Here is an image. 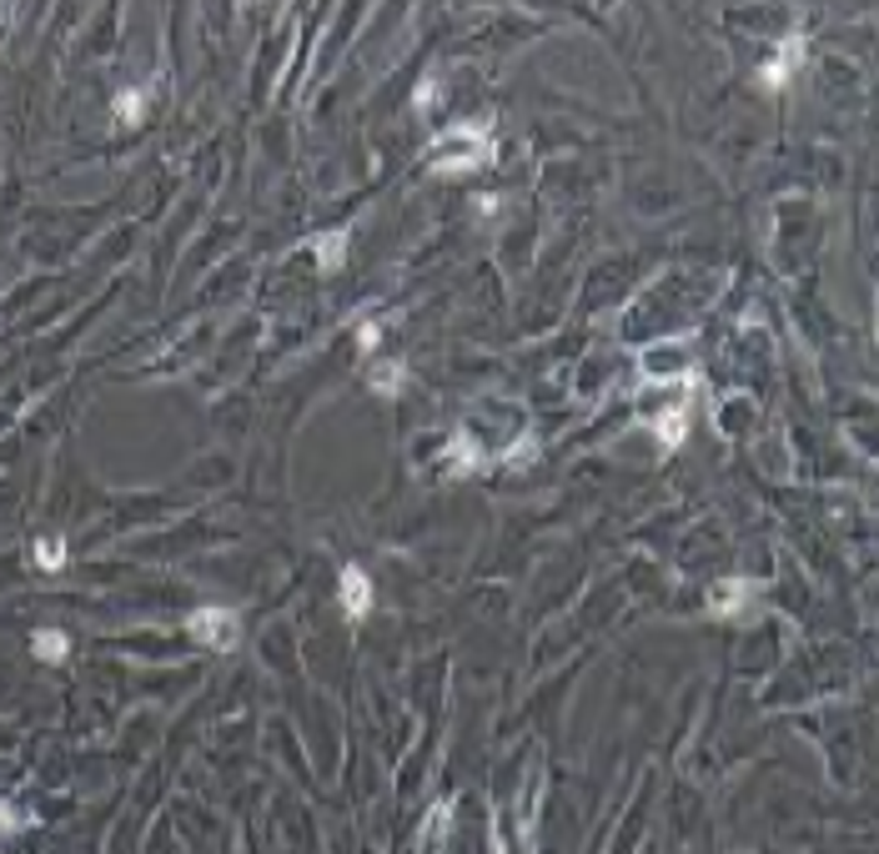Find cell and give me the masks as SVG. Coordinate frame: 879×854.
Wrapping results in <instances>:
<instances>
[{
	"label": "cell",
	"mask_w": 879,
	"mask_h": 854,
	"mask_svg": "<svg viewBox=\"0 0 879 854\" xmlns=\"http://www.w3.org/2000/svg\"><path fill=\"white\" fill-rule=\"evenodd\" d=\"M498 463H508V468H523V463H538V438H533V432H523V438H518V442H512V448H508V452H503Z\"/></svg>",
	"instance_id": "13"
},
{
	"label": "cell",
	"mask_w": 879,
	"mask_h": 854,
	"mask_svg": "<svg viewBox=\"0 0 879 854\" xmlns=\"http://www.w3.org/2000/svg\"><path fill=\"white\" fill-rule=\"evenodd\" d=\"M689 413H694V407H689V397H684V403L664 407V413H658V417H649V427H654V438L664 442L668 452H674V448H684V438H689Z\"/></svg>",
	"instance_id": "8"
},
{
	"label": "cell",
	"mask_w": 879,
	"mask_h": 854,
	"mask_svg": "<svg viewBox=\"0 0 879 854\" xmlns=\"http://www.w3.org/2000/svg\"><path fill=\"white\" fill-rule=\"evenodd\" d=\"M31 653H36L41 664H66V653H71V639L60 629H41L36 639H31Z\"/></svg>",
	"instance_id": "10"
},
{
	"label": "cell",
	"mask_w": 879,
	"mask_h": 854,
	"mask_svg": "<svg viewBox=\"0 0 879 854\" xmlns=\"http://www.w3.org/2000/svg\"><path fill=\"white\" fill-rule=\"evenodd\" d=\"M403 382H407L403 362H382V368H372V392H382V397H397Z\"/></svg>",
	"instance_id": "11"
},
{
	"label": "cell",
	"mask_w": 879,
	"mask_h": 854,
	"mask_svg": "<svg viewBox=\"0 0 879 854\" xmlns=\"http://www.w3.org/2000/svg\"><path fill=\"white\" fill-rule=\"evenodd\" d=\"M146 106H151V91H146V86H132V91H121L116 101H111V116H116L121 126H142Z\"/></svg>",
	"instance_id": "9"
},
{
	"label": "cell",
	"mask_w": 879,
	"mask_h": 854,
	"mask_svg": "<svg viewBox=\"0 0 879 854\" xmlns=\"http://www.w3.org/2000/svg\"><path fill=\"white\" fill-rule=\"evenodd\" d=\"M36 569L41 573H60V569H66V538H41V543H36Z\"/></svg>",
	"instance_id": "12"
},
{
	"label": "cell",
	"mask_w": 879,
	"mask_h": 854,
	"mask_svg": "<svg viewBox=\"0 0 879 854\" xmlns=\"http://www.w3.org/2000/svg\"><path fill=\"white\" fill-rule=\"evenodd\" d=\"M337 598H342V614L352 618V623H362V618L372 614V578L357 563H347L342 578H337Z\"/></svg>",
	"instance_id": "6"
},
{
	"label": "cell",
	"mask_w": 879,
	"mask_h": 854,
	"mask_svg": "<svg viewBox=\"0 0 879 854\" xmlns=\"http://www.w3.org/2000/svg\"><path fill=\"white\" fill-rule=\"evenodd\" d=\"M452 814H458V799H432L422 824H417V840H413V854H442L452 840Z\"/></svg>",
	"instance_id": "4"
},
{
	"label": "cell",
	"mask_w": 879,
	"mask_h": 854,
	"mask_svg": "<svg viewBox=\"0 0 879 854\" xmlns=\"http://www.w3.org/2000/svg\"><path fill=\"white\" fill-rule=\"evenodd\" d=\"M754 594H759V578H719L709 588V614L713 618H739Z\"/></svg>",
	"instance_id": "5"
},
{
	"label": "cell",
	"mask_w": 879,
	"mask_h": 854,
	"mask_svg": "<svg viewBox=\"0 0 879 854\" xmlns=\"http://www.w3.org/2000/svg\"><path fill=\"white\" fill-rule=\"evenodd\" d=\"M21 830H31V814H21L15 805H0V844L11 840V834H21Z\"/></svg>",
	"instance_id": "14"
},
{
	"label": "cell",
	"mask_w": 879,
	"mask_h": 854,
	"mask_svg": "<svg viewBox=\"0 0 879 854\" xmlns=\"http://www.w3.org/2000/svg\"><path fill=\"white\" fill-rule=\"evenodd\" d=\"M487 161H493L487 121H463V126H452L428 142V167L438 171V177H467V171L487 167Z\"/></svg>",
	"instance_id": "1"
},
{
	"label": "cell",
	"mask_w": 879,
	"mask_h": 854,
	"mask_svg": "<svg viewBox=\"0 0 879 854\" xmlns=\"http://www.w3.org/2000/svg\"><path fill=\"white\" fill-rule=\"evenodd\" d=\"M187 639H196L202 649L232 653L241 643V614L237 608H222V604L196 608V614H187Z\"/></svg>",
	"instance_id": "2"
},
{
	"label": "cell",
	"mask_w": 879,
	"mask_h": 854,
	"mask_svg": "<svg viewBox=\"0 0 879 854\" xmlns=\"http://www.w3.org/2000/svg\"><path fill=\"white\" fill-rule=\"evenodd\" d=\"M377 342H382V322H362V327H357V347H362V352H377Z\"/></svg>",
	"instance_id": "16"
},
{
	"label": "cell",
	"mask_w": 879,
	"mask_h": 854,
	"mask_svg": "<svg viewBox=\"0 0 879 854\" xmlns=\"http://www.w3.org/2000/svg\"><path fill=\"white\" fill-rule=\"evenodd\" d=\"M347 247H352V226H333V232H322V237L307 241V251L317 257V272L322 277H337L347 267Z\"/></svg>",
	"instance_id": "7"
},
{
	"label": "cell",
	"mask_w": 879,
	"mask_h": 854,
	"mask_svg": "<svg viewBox=\"0 0 879 854\" xmlns=\"http://www.w3.org/2000/svg\"><path fill=\"white\" fill-rule=\"evenodd\" d=\"M432 101H438V76H422V86H417V95H413V106L422 111V116H428Z\"/></svg>",
	"instance_id": "15"
},
{
	"label": "cell",
	"mask_w": 879,
	"mask_h": 854,
	"mask_svg": "<svg viewBox=\"0 0 879 854\" xmlns=\"http://www.w3.org/2000/svg\"><path fill=\"white\" fill-rule=\"evenodd\" d=\"M804 50H809V41H804V31H789L779 46H774V56L764 60L759 71H754V86L759 91H785L789 86V76L804 66Z\"/></svg>",
	"instance_id": "3"
},
{
	"label": "cell",
	"mask_w": 879,
	"mask_h": 854,
	"mask_svg": "<svg viewBox=\"0 0 879 854\" xmlns=\"http://www.w3.org/2000/svg\"><path fill=\"white\" fill-rule=\"evenodd\" d=\"M487 854H508V844H503V834H498V824H493V844H487Z\"/></svg>",
	"instance_id": "17"
}]
</instances>
